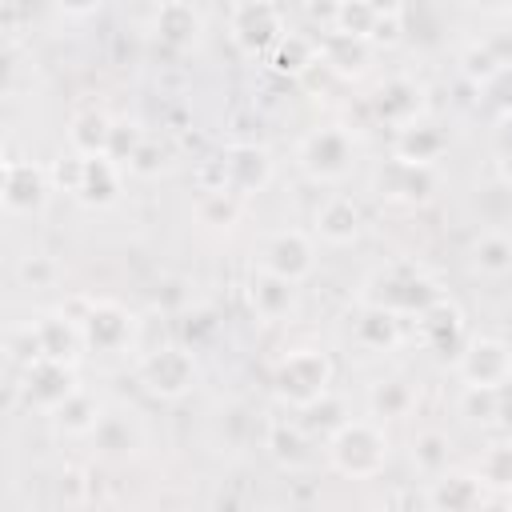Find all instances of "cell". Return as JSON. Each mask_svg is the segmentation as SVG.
I'll list each match as a JSON object with an SVG mask.
<instances>
[{
  "instance_id": "6da1fadb",
  "label": "cell",
  "mask_w": 512,
  "mask_h": 512,
  "mask_svg": "<svg viewBox=\"0 0 512 512\" xmlns=\"http://www.w3.org/2000/svg\"><path fill=\"white\" fill-rule=\"evenodd\" d=\"M328 460L352 480H368L388 464V436L372 420H344L328 440Z\"/></svg>"
},
{
  "instance_id": "7a4b0ae2",
  "label": "cell",
  "mask_w": 512,
  "mask_h": 512,
  "mask_svg": "<svg viewBox=\"0 0 512 512\" xmlns=\"http://www.w3.org/2000/svg\"><path fill=\"white\" fill-rule=\"evenodd\" d=\"M328 384H332V360L320 348H292L272 372L276 396L292 408H312L316 400H324Z\"/></svg>"
},
{
  "instance_id": "3957f363",
  "label": "cell",
  "mask_w": 512,
  "mask_h": 512,
  "mask_svg": "<svg viewBox=\"0 0 512 512\" xmlns=\"http://www.w3.org/2000/svg\"><path fill=\"white\" fill-rule=\"evenodd\" d=\"M352 160H356V140L340 124L316 128L300 140V168L312 180H340L352 168Z\"/></svg>"
},
{
  "instance_id": "277c9868",
  "label": "cell",
  "mask_w": 512,
  "mask_h": 512,
  "mask_svg": "<svg viewBox=\"0 0 512 512\" xmlns=\"http://www.w3.org/2000/svg\"><path fill=\"white\" fill-rule=\"evenodd\" d=\"M56 180L80 196L84 204H108L116 200L120 192V164L112 156H68L60 168H56Z\"/></svg>"
},
{
  "instance_id": "5b68a950",
  "label": "cell",
  "mask_w": 512,
  "mask_h": 512,
  "mask_svg": "<svg viewBox=\"0 0 512 512\" xmlns=\"http://www.w3.org/2000/svg\"><path fill=\"white\" fill-rule=\"evenodd\" d=\"M456 368L468 388L500 392L512 380V348L496 336H476L456 352Z\"/></svg>"
},
{
  "instance_id": "8992f818",
  "label": "cell",
  "mask_w": 512,
  "mask_h": 512,
  "mask_svg": "<svg viewBox=\"0 0 512 512\" xmlns=\"http://www.w3.org/2000/svg\"><path fill=\"white\" fill-rule=\"evenodd\" d=\"M380 284V292H368V304L372 308H384V312H424L432 300H440L436 296V288H432V280L420 272V268H412V264H404V280H396V264L388 268V272H380L376 280H372V288Z\"/></svg>"
},
{
  "instance_id": "52a82bcc",
  "label": "cell",
  "mask_w": 512,
  "mask_h": 512,
  "mask_svg": "<svg viewBox=\"0 0 512 512\" xmlns=\"http://www.w3.org/2000/svg\"><path fill=\"white\" fill-rule=\"evenodd\" d=\"M140 380L148 384V392L156 396H184L196 380V360L188 348H176V344H164V348H152L140 356Z\"/></svg>"
},
{
  "instance_id": "ba28073f",
  "label": "cell",
  "mask_w": 512,
  "mask_h": 512,
  "mask_svg": "<svg viewBox=\"0 0 512 512\" xmlns=\"http://www.w3.org/2000/svg\"><path fill=\"white\" fill-rule=\"evenodd\" d=\"M228 24H232L236 44H240L244 52H260V56H268V52L280 44V36L288 32V28H284V12H280L276 4H268V0L236 4V8L228 12Z\"/></svg>"
},
{
  "instance_id": "9c48e42d",
  "label": "cell",
  "mask_w": 512,
  "mask_h": 512,
  "mask_svg": "<svg viewBox=\"0 0 512 512\" xmlns=\"http://www.w3.org/2000/svg\"><path fill=\"white\" fill-rule=\"evenodd\" d=\"M220 188L216 192H232V196H252L272 180V156L256 144H232L220 160Z\"/></svg>"
},
{
  "instance_id": "30bf717a",
  "label": "cell",
  "mask_w": 512,
  "mask_h": 512,
  "mask_svg": "<svg viewBox=\"0 0 512 512\" xmlns=\"http://www.w3.org/2000/svg\"><path fill=\"white\" fill-rule=\"evenodd\" d=\"M316 264V252H312V240L300 232V228H284V232H272L260 248V264L264 272L288 280V284H300Z\"/></svg>"
},
{
  "instance_id": "8fae6325",
  "label": "cell",
  "mask_w": 512,
  "mask_h": 512,
  "mask_svg": "<svg viewBox=\"0 0 512 512\" xmlns=\"http://www.w3.org/2000/svg\"><path fill=\"white\" fill-rule=\"evenodd\" d=\"M376 188H380V196L392 200V204H420V200H428L432 188H436V168H432V164H412V160L396 156V160H388V164L380 168Z\"/></svg>"
},
{
  "instance_id": "7c38bea8",
  "label": "cell",
  "mask_w": 512,
  "mask_h": 512,
  "mask_svg": "<svg viewBox=\"0 0 512 512\" xmlns=\"http://www.w3.org/2000/svg\"><path fill=\"white\" fill-rule=\"evenodd\" d=\"M76 324H80L84 348H96V352H116L132 340V316L108 300H92L88 312L76 316Z\"/></svg>"
},
{
  "instance_id": "4fadbf2b",
  "label": "cell",
  "mask_w": 512,
  "mask_h": 512,
  "mask_svg": "<svg viewBox=\"0 0 512 512\" xmlns=\"http://www.w3.org/2000/svg\"><path fill=\"white\" fill-rule=\"evenodd\" d=\"M48 200V172L32 160H8L4 164V204L12 212H36Z\"/></svg>"
},
{
  "instance_id": "5bb4252c",
  "label": "cell",
  "mask_w": 512,
  "mask_h": 512,
  "mask_svg": "<svg viewBox=\"0 0 512 512\" xmlns=\"http://www.w3.org/2000/svg\"><path fill=\"white\" fill-rule=\"evenodd\" d=\"M248 304H252L256 320L280 324V320H288L296 312V284H288V280L256 268L252 280H248Z\"/></svg>"
},
{
  "instance_id": "9a60e30c",
  "label": "cell",
  "mask_w": 512,
  "mask_h": 512,
  "mask_svg": "<svg viewBox=\"0 0 512 512\" xmlns=\"http://www.w3.org/2000/svg\"><path fill=\"white\" fill-rule=\"evenodd\" d=\"M76 388H80V384L72 380V368H68V364H56V360H36V364H28V372H24V392H28V400H32L36 408H48V412H56Z\"/></svg>"
},
{
  "instance_id": "2e32d148",
  "label": "cell",
  "mask_w": 512,
  "mask_h": 512,
  "mask_svg": "<svg viewBox=\"0 0 512 512\" xmlns=\"http://www.w3.org/2000/svg\"><path fill=\"white\" fill-rule=\"evenodd\" d=\"M416 328H420V340H424L432 352H456L460 340H464V316H460V308H456L452 300H444V296L432 300V304L420 312Z\"/></svg>"
},
{
  "instance_id": "e0dca14e",
  "label": "cell",
  "mask_w": 512,
  "mask_h": 512,
  "mask_svg": "<svg viewBox=\"0 0 512 512\" xmlns=\"http://www.w3.org/2000/svg\"><path fill=\"white\" fill-rule=\"evenodd\" d=\"M364 216H360V204L352 196H328L320 208H316V232L328 240V244H348L356 240Z\"/></svg>"
},
{
  "instance_id": "ac0fdd59",
  "label": "cell",
  "mask_w": 512,
  "mask_h": 512,
  "mask_svg": "<svg viewBox=\"0 0 512 512\" xmlns=\"http://www.w3.org/2000/svg\"><path fill=\"white\" fill-rule=\"evenodd\" d=\"M420 108H424V92H420V84H412V80H388V84L376 92V112H380L388 124H396L400 132L416 124Z\"/></svg>"
},
{
  "instance_id": "d6986e66",
  "label": "cell",
  "mask_w": 512,
  "mask_h": 512,
  "mask_svg": "<svg viewBox=\"0 0 512 512\" xmlns=\"http://www.w3.org/2000/svg\"><path fill=\"white\" fill-rule=\"evenodd\" d=\"M112 140L116 124L100 108H84L68 128V144L76 148V156H112Z\"/></svg>"
},
{
  "instance_id": "ffe728a7",
  "label": "cell",
  "mask_w": 512,
  "mask_h": 512,
  "mask_svg": "<svg viewBox=\"0 0 512 512\" xmlns=\"http://www.w3.org/2000/svg\"><path fill=\"white\" fill-rule=\"evenodd\" d=\"M384 16H388V8L352 0V4L332 8V24H336L332 32H340V36H356V40L376 44V40H380V28H384Z\"/></svg>"
},
{
  "instance_id": "44dd1931",
  "label": "cell",
  "mask_w": 512,
  "mask_h": 512,
  "mask_svg": "<svg viewBox=\"0 0 512 512\" xmlns=\"http://www.w3.org/2000/svg\"><path fill=\"white\" fill-rule=\"evenodd\" d=\"M268 64L276 72H288V76H300L308 72L312 64H320V40L304 36V32H284L280 44L268 52Z\"/></svg>"
},
{
  "instance_id": "7402d4cb",
  "label": "cell",
  "mask_w": 512,
  "mask_h": 512,
  "mask_svg": "<svg viewBox=\"0 0 512 512\" xmlns=\"http://www.w3.org/2000/svg\"><path fill=\"white\" fill-rule=\"evenodd\" d=\"M368 56H372V44L368 40H356V36H340V32H328L324 44H320V60L344 76H360L368 68Z\"/></svg>"
},
{
  "instance_id": "603a6c76",
  "label": "cell",
  "mask_w": 512,
  "mask_h": 512,
  "mask_svg": "<svg viewBox=\"0 0 512 512\" xmlns=\"http://www.w3.org/2000/svg\"><path fill=\"white\" fill-rule=\"evenodd\" d=\"M52 420H56V428H64L68 436H92V432L100 428V420H104V408H100L84 388H76V392L52 412Z\"/></svg>"
},
{
  "instance_id": "cb8c5ba5",
  "label": "cell",
  "mask_w": 512,
  "mask_h": 512,
  "mask_svg": "<svg viewBox=\"0 0 512 512\" xmlns=\"http://www.w3.org/2000/svg\"><path fill=\"white\" fill-rule=\"evenodd\" d=\"M432 504H436V512H472L480 504V480L460 476V472H444L432 484Z\"/></svg>"
},
{
  "instance_id": "d4e9b609",
  "label": "cell",
  "mask_w": 512,
  "mask_h": 512,
  "mask_svg": "<svg viewBox=\"0 0 512 512\" xmlns=\"http://www.w3.org/2000/svg\"><path fill=\"white\" fill-rule=\"evenodd\" d=\"M200 28H204V20H200V12L192 4H164L156 12V20H152V32L160 40H168V44H192Z\"/></svg>"
},
{
  "instance_id": "484cf974",
  "label": "cell",
  "mask_w": 512,
  "mask_h": 512,
  "mask_svg": "<svg viewBox=\"0 0 512 512\" xmlns=\"http://www.w3.org/2000/svg\"><path fill=\"white\" fill-rule=\"evenodd\" d=\"M92 436H96V444H100L104 452L120 456V452H132L144 432H140V420H136L132 412H104V420H100V428H96Z\"/></svg>"
},
{
  "instance_id": "4316f807",
  "label": "cell",
  "mask_w": 512,
  "mask_h": 512,
  "mask_svg": "<svg viewBox=\"0 0 512 512\" xmlns=\"http://www.w3.org/2000/svg\"><path fill=\"white\" fill-rule=\"evenodd\" d=\"M356 340L364 344V348H372V352H384V348H392L396 340H400V320H396V312H384V308H364L360 312V320H356Z\"/></svg>"
},
{
  "instance_id": "83f0119b",
  "label": "cell",
  "mask_w": 512,
  "mask_h": 512,
  "mask_svg": "<svg viewBox=\"0 0 512 512\" xmlns=\"http://www.w3.org/2000/svg\"><path fill=\"white\" fill-rule=\"evenodd\" d=\"M472 268L484 276H504L512 272V236L508 232H484L472 244Z\"/></svg>"
},
{
  "instance_id": "f1b7e54d",
  "label": "cell",
  "mask_w": 512,
  "mask_h": 512,
  "mask_svg": "<svg viewBox=\"0 0 512 512\" xmlns=\"http://www.w3.org/2000/svg\"><path fill=\"white\" fill-rule=\"evenodd\" d=\"M440 152H444V136L440 132L424 128V124H412V128L400 132V152L396 156H404L412 164H436Z\"/></svg>"
},
{
  "instance_id": "f546056e",
  "label": "cell",
  "mask_w": 512,
  "mask_h": 512,
  "mask_svg": "<svg viewBox=\"0 0 512 512\" xmlns=\"http://www.w3.org/2000/svg\"><path fill=\"white\" fill-rule=\"evenodd\" d=\"M412 464H416L424 476H444V468H448V436L436 432V428L420 432V436L412 440Z\"/></svg>"
},
{
  "instance_id": "4dcf8cb0",
  "label": "cell",
  "mask_w": 512,
  "mask_h": 512,
  "mask_svg": "<svg viewBox=\"0 0 512 512\" xmlns=\"http://www.w3.org/2000/svg\"><path fill=\"white\" fill-rule=\"evenodd\" d=\"M268 448H272V456H276L280 464H288V468L308 464V440H304V432H300L296 424H272V428H268Z\"/></svg>"
},
{
  "instance_id": "1f68e13d",
  "label": "cell",
  "mask_w": 512,
  "mask_h": 512,
  "mask_svg": "<svg viewBox=\"0 0 512 512\" xmlns=\"http://www.w3.org/2000/svg\"><path fill=\"white\" fill-rule=\"evenodd\" d=\"M412 408V388H408V380H380L376 388H372V412L376 416H404Z\"/></svg>"
},
{
  "instance_id": "d6a6232c",
  "label": "cell",
  "mask_w": 512,
  "mask_h": 512,
  "mask_svg": "<svg viewBox=\"0 0 512 512\" xmlns=\"http://www.w3.org/2000/svg\"><path fill=\"white\" fill-rule=\"evenodd\" d=\"M480 484H488V488H512V444H492L488 452H484V460H480V476H476Z\"/></svg>"
},
{
  "instance_id": "836d02e7",
  "label": "cell",
  "mask_w": 512,
  "mask_h": 512,
  "mask_svg": "<svg viewBox=\"0 0 512 512\" xmlns=\"http://www.w3.org/2000/svg\"><path fill=\"white\" fill-rule=\"evenodd\" d=\"M236 216H240V196L204 188V200H200V220H204V224H212V228H228Z\"/></svg>"
},
{
  "instance_id": "e575fe53",
  "label": "cell",
  "mask_w": 512,
  "mask_h": 512,
  "mask_svg": "<svg viewBox=\"0 0 512 512\" xmlns=\"http://www.w3.org/2000/svg\"><path fill=\"white\" fill-rule=\"evenodd\" d=\"M508 504H512V488H508Z\"/></svg>"
}]
</instances>
